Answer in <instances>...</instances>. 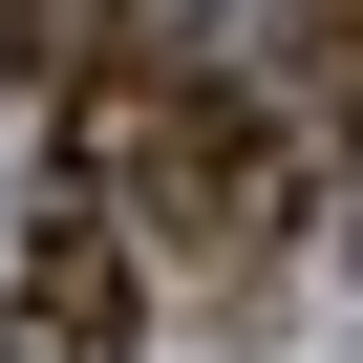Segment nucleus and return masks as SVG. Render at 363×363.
<instances>
[{
    "instance_id": "obj_1",
    "label": "nucleus",
    "mask_w": 363,
    "mask_h": 363,
    "mask_svg": "<svg viewBox=\"0 0 363 363\" xmlns=\"http://www.w3.org/2000/svg\"><path fill=\"white\" fill-rule=\"evenodd\" d=\"M86 86V193L150 235H193V257H278V214H299V150H278V107H235V86H193V65H65Z\"/></svg>"
},
{
    "instance_id": "obj_2",
    "label": "nucleus",
    "mask_w": 363,
    "mask_h": 363,
    "mask_svg": "<svg viewBox=\"0 0 363 363\" xmlns=\"http://www.w3.org/2000/svg\"><path fill=\"white\" fill-rule=\"evenodd\" d=\"M0 363H128V214L86 193V171L22 214V278H0Z\"/></svg>"
},
{
    "instance_id": "obj_3",
    "label": "nucleus",
    "mask_w": 363,
    "mask_h": 363,
    "mask_svg": "<svg viewBox=\"0 0 363 363\" xmlns=\"http://www.w3.org/2000/svg\"><path fill=\"white\" fill-rule=\"evenodd\" d=\"M278 65H299V107L363 150V0H278Z\"/></svg>"
},
{
    "instance_id": "obj_4",
    "label": "nucleus",
    "mask_w": 363,
    "mask_h": 363,
    "mask_svg": "<svg viewBox=\"0 0 363 363\" xmlns=\"http://www.w3.org/2000/svg\"><path fill=\"white\" fill-rule=\"evenodd\" d=\"M128 0H0V65H107Z\"/></svg>"
}]
</instances>
